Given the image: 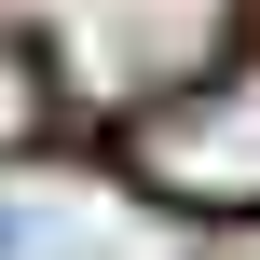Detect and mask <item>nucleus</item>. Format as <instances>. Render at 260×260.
<instances>
[{
	"label": "nucleus",
	"instance_id": "nucleus-1",
	"mask_svg": "<svg viewBox=\"0 0 260 260\" xmlns=\"http://www.w3.org/2000/svg\"><path fill=\"white\" fill-rule=\"evenodd\" d=\"M123 178L178 219H260V55L178 82L165 110L123 123Z\"/></svg>",
	"mask_w": 260,
	"mask_h": 260
},
{
	"label": "nucleus",
	"instance_id": "nucleus-2",
	"mask_svg": "<svg viewBox=\"0 0 260 260\" xmlns=\"http://www.w3.org/2000/svg\"><path fill=\"white\" fill-rule=\"evenodd\" d=\"M41 123H55V82H41V55H27V41H0V151H27Z\"/></svg>",
	"mask_w": 260,
	"mask_h": 260
},
{
	"label": "nucleus",
	"instance_id": "nucleus-3",
	"mask_svg": "<svg viewBox=\"0 0 260 260\" xmlns=\"http://www.w3.org/2000/svg\"><path fill=\"white\" fill-rule=\"evenodd\" d=\"M0 260H41V219H27L14 192H0Z\"/></svg>",
	"mask_w": 260,
	"mask_h": 260
}]
</instances>
